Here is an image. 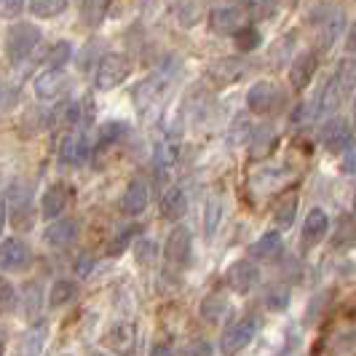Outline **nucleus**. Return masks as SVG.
<instances>
[{
  "mask_svg": "<svg viewBox=\"0 0 356 356\" xmlns=\"http://www.w3.org/2000/svg\"><path fill=\"white\" fill-rule=\"evenodd\" d=\"M40 40H43L40 27L30 24V22H14L8 27V33H6V56H8V62H14V65L24 62L40 46Z\"/></svg>",
  "mask_w": 356,
  "mask_h": 356,
  "instance_id": "obj_1",
  "label": "nucleus"
},
{
  "mask_svg": "<svg viewBox=\"0 0 356 356\" xmlns=\"http://www.w3.org/2000/svg\"><path fill=\"white\" fill-rule=\"evenodd\" d=\"M129 75H131V59L126 54H102L97 62V70H94V86L99 91H110L121 86Z\"/></svg>",
  "mask_w": 356,
  "mask_h": 356,
  "instance_id": "obj_2",
  "label": "nucleus"
},
{
  "mask_svg": "<svg viewBox=\"0 0 356 356\" xmlns=\"http://www.w3.org/2000/svg\"><path fill=\"white\" fill-rule=\"evenodd\" d=\"M286 105V91L273 83V81H257L252 83L247 91V107L257 115H268V113H279Z\"/></svg>",
  "mask_w": 356,
  "mask_h": 356,
  "instance_id": "obj_3",
  "label": "nucleus"
},
{
  "mask_svg": "<svg viewBox=\"0 0 356 356\" xmlns=\"http://www.w3.org/2000/svg\"><path fill=\"white\" fill-rule=\"evenodd\" d=\"M257 330H260V316H254V314L241 316V319L233 321L231 327L222 332V338H220V351H222L225 356L241 354L252 340H254Z\"/></svg>",
  "mask_w": 356,
  "mask_h": 356,
  "instance_id": "obj_4",
  "label": "nucleus"
},
{
  "mask_svg": "<svg viewBox=\"0 0 356 356\" xmlns=\"http://www.w3.org/2000/svg\"><path fill=\"white\" fill-rule=\"evenodd\" d=\"M33 263V250L24 238H6L0 241V270H24Z\"/></svg>",
  "mask_w": 356,
  "mask_h": 356,
  "instance_id": "obj_5",
  "label": "nucleus"
},
{
  "mask_svg": "<svg viewBox=\"0 0 356 356\" xmlns=\"http://www.w3.org/2000/svg\"><path fill=\"white\" fill-rule=\"evenodd\" d=\"M166 260L172 263V266L177 268H185L191 266V260H193V236L191 231L185 228V225H177L175 231L169 233V238H166Z\"/></svg>",
  "mask_w": 356,
  "mask_h": 356,
  "instance_id": "obj_6",
  "label": "nucleus"
},
{
  "mask_svg": "<svg viewBox=\"0 0 356 356\" xmlns=\"http://www.w3.org/2000/svg\"><path fill=\"white\" fill-rule=\"evenodd\" d=\"M244 11L247 6H217L209 17L212 33L217 35H236L238 30H244Z\"/></svg>",
  "mask_w": 356,
  "mask_h": 356,
  "instance_id": "obj_7",
  "label": "nucleus"
},
{
  "mask_svg": "<svg viewBox=\"0 0 356 356\" xmlns=\"http://www.w3.org/2000/svg\"><path fill=\"white\" fill-rule=\"evenodd\" d=\"M225 282H228V286L236 295H247L260 282V270H257V266L252 260H236L225 270Z\"/></svg>",
  "mask_w": 356,
  "mask_h": 356,
  "instance_id": "obj_8",
  "label": "nucleus"
},
{
  "mask_svg": "<svg viewBox=\"0 0 356 356\" xmlns=\"http://www.w3.org/2000/svg\"><path fill=\"white\" fill-rule=\"evenodd\" d=\"M319 140L327 150H348L351 147V124L346 118H330L321 124Z\"/></svg>",
  "mask_w": 356,
  "mask_h": 356,
  "instance_id": "obj_9",
  "label": "nucleus"
},
{
  "mask_svg": "<svg viewBox=\"0 0 356 356\" xmlns=\"http://www.w3.org/2000/svg\"><path fill=\"white\" fill-rule=\"evenodd\" d=\"M78 233H81L78 220L62 217V220H56V222H51V225L46 228L43 238H46V244L54 247V250H67V247H72V244L78 241Z\"/></svg>",
  "mask_w": 356,
  "mask_h": 356,
  "instance_id": "obj_10",
  "label": "nucleus"
},
{
  "mask_svg": "<svg viewBox=\"0 0 356 356\" xmlns=\"http://www.w3.org/2000/svg\"><path fill=\"white\" fill-rule=\"evenodd\" d=\"M105 340L118 356H131L137 351V327L131 321H118L107 330Z\"/></svg>",
  "mask_w": 356,
  "mask_h": 356,
  "instance_id": "obj_11",
  "label": "nucleus"
},
{
  "mask_svg": "<svg viewBox=\"0 0 356 356\" xmlns=\"http://www.w3.org/2000/svg\"><path fill=\"white\" fill-rule=\"evenodd\" d=\"M67 204H70V191H67V185L65 182H54L49 185V191L43 193L40 198V217L43 220H62V212L67 209Z\"/></svg>",
  "mask_w": 356,
  "mask_h": 356,
  "instance_id": "obj_12",
  "label": "nucleus"
},
{
  "mask_svg": "<svg viewBox=\"0 0 356 356\" xmlns=\"http://www.w3.org/2000/svg\"><path fill=\"white\" fill-rule=\"evenodd\" d=\"M319 67V54L316 51H303L292 59V70H289V83L300 91L314 81V72Z\"/></svg>",
  "mask_w": 356,
  "mask_h": 356,
  "instance_id": "obj_13",
  "label": "nucleus"
},
{
  "mask_svg": "<svg viewBox=\"0 0 356 356\" xmlns=\"http://www.w3.org/2000/svg\"><path fill=\"white\" fill-rule=\"evenodd\" d=\"M244 72H247V62L244 59L225 56V59H217L212 67H209V78H212L217 86H231Z\"/></svg>",
  "mask_w": 356,
  "mask_h": 356,
  "instance_id": "obj_14",
  "label": "nucleus"
},
{
  "mask_svg": "<svg viewBox=\"0 0 356 356\" xmlns=\"http://www.w3.org/2000/svg\"><path fill=\"white\" fill-rule=\"evenodd\" d=\"M147 198H150V185H147L145 179L134 177L131 182H129L124 198H121V209H124L129 217H137V214L145 212Z\"/></svg>",
  "mask_w": 356,
  "mask_h": 356,
  "instance_id": "obj_15",
  "label": "nucleus"
},
{
  "mask_svg": "<svg viewBox=\"0 0 356 356\" xmlns=\"http://www.w3.org/2000/svg\"><path fill=\"white\" fill-rule=\"evenodd\" d=\"M330 233V214L324 209H311L305 214L303 222V247H316L319 241H324V236Z\"/></svg>",
  "mask_w": 356,
  "mask_h": 356,
  "instance_id": "obj_16",
  "label": "nucleus"
},
{
  "mask_svg": "<svg viewBox=\"0 0 356 356\" xmlns=\"http://www.w3.org/2000/svg\"><path fill=\"white\" fill-rule=\"evenodd\" d=\"M321 14H324V17L319 19V38H321V46L330 49V46L340 38V33H343L346 17H343L340 8H332V6H324Z\"/></svg>",
  "mask_w": 356,
  "mask_h": 356,
  "instance_id": "obj_17",
  "label": "nucleus"
},
{
  "mask_svg": "<svg viewBox=\"0 0 356 356\" xmlns=\"http://www.w3.org/2000/svg\"><path fill=\"white\" fill-rule=\"evenodd\" d=\"M279 140L276 134V126L273 124H260V126H252L250 131V156L252 159H266L268 153L273 150V145Z\"/></svg>",
  "mask_w": 356,
  "mask_h": 356,
  "instance_id": "obj_18",
  "label": "nucleus"
},
{
  "mask_svg": "<svg viewBox=\"0 0 356 356\" xmlns=\"http://www.w3.org/2000/svg\"><path fill=\"white\" fill-rule=\"evenodd\" d=\"M46 338H49V327L46 324L30 327L27 332L19 335L14 356H40L43 354V346H46Z\"/></svg>",
  "mask_w": 356,
  "mask_h": 356,
  "instance_id": "obj_19",
  "label": "nucleus"
},
{
  "mask_svg": "<svg viewBox=\"0 0 356 356\" xmlns=\"http://www.w3.org/2000/svg\"><path fill=\"white\" fill-rule=\"evenodd\" d=\"M89 153L91 145L86 131L83 134H67L62 140V145H59V161L62 163H83V161L89 159Z\"/></svg>",
  "mask_w": 356,
  "mask_h": 356,
  "instance_id": "obj_20",
  "label": "nucleus"
},
{
  "mask_svg": "<svg viewBox=\"0 0 356 356\" xmlns=\"http://www.w3.org/2000/svg\"><path fill=\"white\" fill-rule=\"evenodd\" d=\"M67 89V75L65 70H46L35 78V94L38 99H56L62 91Z\"/></svg>",
  "mask_w": 356,
  "mask_h": 356,
  "instance_id": "obj_21",
  "label": "nucleus"
},
{
  "mask_svg": "<svg viewBox=\"0 0 356 356\" xmlns=\"http://www.w3.org/2000/svg\"><path fill=\"white\" fill-rule=\"evenodd\" d=\"M19 305H22V314L30 321L40 319V311H43V286L38 282H27L19 292Z\"/></svg>",
  "mask_w": 356,
  "mask_h": 356,
  "instance_id": "obj_22",
  "label": "nucleus"
},
{
  "mask_svg": "<svg viewBox=\"0 0 356 356\" xmlns=\"http://www.w3.org/2000/svg\"><path fill=\"white\" fill-rule=\"evenodd\" d=\"M188 212V196H185V191L182 188H169L163 198H161V217L163 220H172V222H177L179 217H185Z\"/></svg>",
  "mask_w": 356,
  "mask_h": 356,
  "instance_id": "obj_23",
  "label": "nucleus"
},
{
  "mask_svg": "<svg viewBox=\"0 0 356 356\" xmlns=\"http://www.w3.org/2000/svg\"><path fill=\"white\" fill-rule=\"evenodd\" d=\"M228 311H231V303L222 295H207L201 300V308H198L201 319L207 321V324H220V321L228 316Z\"/></svg>",
  "mask_w": 356,
  "mask_h": 356,
  "instance_id": "obj_24",
  "label": "nucleus"
},
{
  "mask_svg": "<svg viewBox=\"0 0 356 356\" xmlns=\"http://www.w3.org/2000/svg\"><path fill=\"white\" fill-rule=\"evenodd\" d=\"M298 204H300L298 193H286V196H282L279 201H276V207H273V222H276V228L286 231V228L295 222Z\"/></svg>",
  "mask_w": 356,
  "mask_h": 356,
  "instance_id": "obj_25",
  "label": "nucleus"
},
{
  "mask_svg": "<svg viewBox=\"0 0 356 356\" xmlns=\"http://www.w3.org/2000/svg\"><path fill=\"white\" fill-rule=\"evenodd\" d=\"M279 252H282V233L279 231L263 233V236L254 241V247H252V254H254L257 260H273Z\"/></svg>",
  "mask_w": 356,
  "mask_h": 356,
  "instance_id": "obj_26",
  "label": "nucleus"
},
{
  "mask_svg": "<svg viewBox=\"0 0 356 356\" xmlns=\"http://www.w3.org/2000/svg\"><path fill=\"white\" fill-rule=\"evenodd\" d=\"M75 298H78V284L72 279H56L51 284V292H49V305L62 308V305H67Z\"/></svg>",
  "mask_w": 356,
  "mask_h": 356,
  "instance_id": "obj_27",
  "label": "nucleus"
},
{
  "mask_svg": "<svg viewBox=\"0 0 356 356\" xmlns=\"http://www.w3.org/2000/svg\"><path fill=\"white\" fill-rule=\"evenodd\" d=\"M107 11H110V6H107V3H97V0L81 3V8H78V14H81V24H86V27H99V24L105 22Z\"/></svg>",
  "mask_w": 356,
  "mask_h": 356,
  "instance_id": "obj_28",
  "label": "nucleus"
},
{
  "mask_svg": "<svg viewBox=\"0 0 356 356\" xmlns=\"http://www.w3.org/2000/svg\"><path fill=\"white\" fill-rule=\"evenodd\" d=\"M175 19L179 27H196L201 17H204V6L201 3H177L175 8Z\"/></svg>",
  "mask_w": 356,
  "mask_h": 356,
  "instance_id": "obj_29",
  "label": "nucleus"
},
{
  "mask_svg": "<svg viewBox=\"0 0 356 356\" xmlns=\"http://www.w3.org/2000/svg\"><path fill=\"white\" fill-rule=\"evenodd\" d=\"M27 11L38 19H54L67 11V3L65 0H35V3H27Z\"/></svg>",
  "mask_w": 356,
  "mask_h": 356,
  "instance_id": "obj_30",
  "label": "nucleus"
},
{
  "mask_svg": "<svg viewBox=\"0 0 356 356\" xmlns=\"http://www.w3.org/2000/svg\"><path fill=\"white\" fill-rule=\"evenodd\" d=\"M179 156V147L177 143L172 140H161L159 145H156V150H153V161H156V166H161V169H169L175 161H177Z\"/></svg>",
  "mask_w": 356,
  "mask_h": 356,
  "instance_id": "obj_31",
  "label": "nucleus"
},
{
  "mask_svg": "<svg viewBox=\"0 0 356 356\" xmlns=\"http://www.w3.org/2000/svg\"><path fill=\"white\" fill-rule=\"evenodd\" d=\"M220 220H222V201H220V196H209V201H207V214H204V228H207L209 238L220 228Z\"/></svg>",
  "mask_w": 356,
  "mask_h": 356,
  "instance_id": "obj_32",
  "label": "nucleus"
},
{
  "mask_svg": "<svg viewBox=\"0 0 356 356\" xmlns=\"http://www.w3.org/2000/svg\"><path fill=\"white\" fill-rule=\"evenodd\" d=\"M70 56H72V46L67 40H59V43L51 46V51L46 54V65H49V70H62V65L70 62Z\"/></svg>",
  "mask_w": 356,
  "mask_h": 356,
  "instance_id": "obj_33",
  "label": "nucleus"
},
{
  "mask_svg": "<svg viewBox=\"0 0 356 356\" xmlns=\"http://www.w3.org/2000/svg\"><path fill=\"white\" fill-rule=\"evenodd\" d=\"M143 231L140 225H129V228H124V231H118V236L107 244V252H110V257H118V254H124V250L131 244V238L137 236V233Z\"/></svg>",
  "mask_w": 356,
  "mask_h": 356,
  "instance_id": "obj_34",
  "label": "nucleus"
},
{
  "mask_svg": "<svg viewBox=\"0 0 356 356\" xmlns=\"http://www.w3.org/2000/svg\"><path fill=\"white\" fill-rule=\"evenodd\" d=\"M124 134H129V124L126 121H107L102 126V137H99V147H107V145L118 143Z\"/></svg>",
  "mask_w": 356,
  "mask_h": 356,
  "instance_id": "obj_35",
  "label": "nucleus"
},
{
  "mask_svg": "<svg viewBox=\"0 0 356 356\" xmlns=\"http://www.w3.org/2000/svg\"><path fill=\"white\" fill-rule=\"evenodd\" d=\"M260 30H254V27H244V30H238L236 33V46H238V51H254L257 46H260Z\"/></svg>",
  "mask_w": 356,
  "mask_h": 356,
  "instance_id": "obj_36",
  "label": "nucleus"
},
{
  "mask_svg": "<svg viewBox=\"0 0 356 356\" xmlns=\"http://www.w3.org/2000/svg\"><path fill=\"white\" fill-rule=\"evenodd\" d=\"M266 303L270 311H284L286 305H289V289L282 284H276V286H270L268 289V295H266Z\"/></svg>",
  "mask_w": 356,
  "mask_h": 356,
  "instance_id": "obj_37",
  "label": "nucleus"
},
{
  "mask_svg": "<svg viewBox=\"0 0 356 356\" xmlns=\"http://www.w3.org/2000/svg\"><path fill=\"white\" fill-rule=\"evenodd\" d=\"M14 305H17V289L8 279L0 276V314L14 311Z\"/></svg>",
  "mask_w": 356,
  "mask_h": 356,
  "instance_id": "obj_38",
  "label": "nucleus"
},
{
  "mask_svg": "<svg viewBox=\"0 0 356 356\" xmlns=\"http://www.w3.org/2000/svg\"><path fill=\"white\" fill-rule=\"evenodd\" d=\"M179 356H212V343L204 338L191 340V343L179 351Z\"/></svg>",
  "mask_w": 356,
  "mask_h": 356,
  "instance_id": "obj_39",
  "label": "nucleus"
},
{
  "mask_svg": "<svg viewBox=\"0 0 356 356\" xmlns=\"http://www.w3.org/2000/svg\"><path fill=\"white\" fill-rule=\"evenodd\" d=\"M247 11H250L254 19H268L273 17V14H279V6H273V3H252V6H247Z\"/></svg>",
  "mask_w": 356,
  "mask_h": 356,
  "instance_id": "obj_40",
  "label": "nucleus"
},
{
  "mask_svg": "<svg viewBox=\"0 0 356 356\" xmlns=\"http://www.w3.org/2000/svg\"><path fill=\"white\" fill-rule=\"evenodd\" d=\"M27 6L19 3V0H0V17L3 19H19V14L24 11Z\"/></svg>",
  "mask_w": 356,
  "mask_h": 356,
  "instance_id": "obj_41",
  "label": "nucleus"
},
{
  "mask_svg": "<svg viewBox=\"0 0 356 356\" xmlns=\"http://www.w3.org/2000/svg\"><path fill=\"white\" fill-rule=\"evenodd\" d=\"M137 260L140 263H153V257H156V241H150V238H143L140 244H137Z\"/></svg>",
  "mask_w": 356,
  "mask_h": 356,
  "instance_id": "obj_42",
  "label": "nucleus"
},
{
  "mask_svg": "<svg viewBox=\"0 0 356 356\" xmlns=\"http://www.w3.org/2000/svg\"><path fill=\"white\" fill-rule=\"evenodd\" d=\"M343 169L348 175H356V147H348L346 150V159H343Z\"/></svg>",
  "mask_w": 356,
  "mask_h": 356,
  "instance_id": "obj_43",
  "label": "nucleus"
},
{
  "mask_svg": "<svg viewBox=\"0 0 356 356\" xmlns=\"http://www.w3.org/2000/svg\"><path fill=\"white\" fill-rule=\"evenodd\" d=\"M346 51L356 56V22L348 27V35H346Z\"/></svg>",
  "mask_w": 356,
  "mask_h": 356,
  "instance_id": "obj_44",
  "label": "nucleus"
},
{
  "mask_svg": "<svg viewBox=\"0 0 356 356\" xmlns=\"http://www.w3.org/2000/svg\"><path fill=\"white\" fill-rule=\"evenodd\" d=\"M150 356H175V351H172L169 343H156L153 351H150Z\"/></svg>",
  "mask_w": 356,
  "mask_h": 356,
  "instance_id": "obj_45",
  "label": "nucleus"
},
{
  "mask_svg": "<svg viewBox=\"0 0 356 356\" xmlns=\"http://www.w3.org/2000/svg\"><path fill=\"white\" fill-rule=\"evenodd\" d=\"M89 270H91V260H83V257H81V260L75 263V273H78V276H86Z\"/></svg>",
  "mask_w": 356,
  "mask_h": 356,
  "instance_id": "obj_46",
  "label": "nucleus"
},
{
  "mask_svg": "<svg viewBox=\"0 0 356 356\" xmlns=\"http://www.w3.org/2000/svg\"><path fill=\"white\" fill-rule=\"evenodd\" d=\"M3 228H6V204L0 201V233H3Z\"/></svg>",
  "mask_w": 356,
  "mask_h": 356,
  "instance_id": "obj_47",
  "label": "nucleus"
},
{
  "mask_svg": "<svg viewBox=\"0 0 356 356\" xmlns=\"http://www.w3.org/2000/svg\"><path fill=\"white\" fill-rule=\"evenodd\" d=\"M89 356H107L105 351H94V354H89Z\"/></svg>",
  "mask_w": 356,
  "mask_h": 356,
  "instance_id": "obj_48",
  "label": "nucleus"
},
{
  "mask_svg": "<svg viewBox=\"0 0 356 356\" xmlns=\"http://www.w3.org/2000/svg\"><path fill=\"white\" fill-rule=\"evenodd\" d=\"M0 348H3V330H0Z\"/></svg>",
  "mask_w": 356,
  "mask_h": 356,
  "instance_id": "obj_49",
  "label": "nucleus"
},
{
  "mask_svg": "<svg viewBox=\"0 0 356 356\" xmlns=\"http://www.w3.org/2000/svg\"><path fill=\"white\" fill-rule=\"evenodd\" d=\"M354 113H356V105H354Z\"/></svg>",
  "mask_w": 356,
  "mask_h": 356,
  "instance_id": "obj_50",
  "label": "nucleus"
},
{
  "mask_svg": "<svg viewBox=\"0 0 356 356\" xmlns=\"http://www.w3.org/2000/svg\"><path fill=\"white\" fill-rule=\"evenodd\" d=\"M65 356H70V354H65Z\"/></svg>",
  "mask_w": 356,
  "mask_h": 356,
  "instance_id": "obj_51",
  "label": "nucleus"
}]
</instances>
